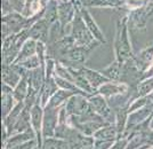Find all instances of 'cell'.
Here are the masks:
<instances>
[]
</instances>
